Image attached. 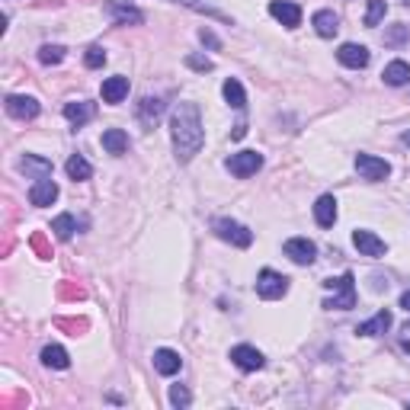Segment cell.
Instances as JSON below:
<instances>
[{
    "label": "cell",
    "instance_id": "cell-1",
    "mask_svg": "<svg viewBox=\"0 0 410 410\" xmlns=\"http://www.w3.org/2000/svg\"><path fill=\"white\" fill-rule=\"evenodd\" d=\"M170 138H174L176 157L180 164H189L205 145V128H202V116L195 103H180L170 116Z\"/></svg>",
    "mask_w": 410,
    "mask_h": 410
},
{
    "label": "cell",
    "instance_id": "cell-2",
    "mask_svg": "<svg viewBox=\"0 0 410 410\" xmlns=\"http://www.w3.org/2000/svg\"><path fill=\"white\" fill-rule=\"evenodd\" d=\"M327 289H337L334 299H327L324 308L327 311H349V308H356V279L353 272H343L340 279H327Z\"/></svg>",
    "mask_w": 410,
    "mask_h": 410
},
{
    "label": "cell",
    "instance_id": "cell-3",
    "mask_svg": "<svg viewBox=\"0 0 410 410\" xmlns=\"http://www.w3.org/2000/svg\"><path fill=\"white\" fill-rule=\"evenodd\" d=\"M285 292H289V279H285L282 272L263 270V272L257 276V295H260V299L272 301V299H282Z\"/></svg>",
    "mask_w": 410,
    "mask_h": 410
},
{
    "label": "cell",
    "instance_id": "cell-4",
    "mask_svg": "<svg viewBox=\"0 0 410 410\" xmlns=\"http://www.w3.org/2000/svg\"><path fill=\"white\" fill-rule=\"evenodd\" d=\"M212 231H215L222 241L234 243V247H251V243H253V231H247L243 224L231 222V218H218V222L212 224Z\"/></svg>",
    "mask_w": 410,
    "mask_h": 410
},
{
    "label": "cell",
    "instance_id": "cell-5",
    "mask_svg": "<svg viewBox=\"0 0 410 410\" xmlns=\"http://www.w3.org/2000/svg\"><path fill=\"white\" fill-rule=\"evenodd\" d=\"M356 170H359L362 180L378 183L391 174V164L385 157H375V154H356Z\"/></svg>",
    "mask_w": 410,
    "mask_h": 410
},
{
    "label": "cell",
    "instance_id": "cell-6",
    "mask_svg": "<svg viewBox=\"0 0 410 410\" xmlns=\"http://www.w3.org/2000/svg\"><path fill=\"white\" fill-rule=\"evenodd\" d=\"M260 167H263V154H257V151H241V154H231L228 157V170L234 176H241V180L253 176Z\"/></svg>",
    "mask_w": 410,
    "mask_h": 410
},
{
    "label": "cell",
    "instance_id": "cell-7",
    "mask_svg": "<svg viewBox=\"0 0 410 410\" xmlns=\"http://www.w3.org/2000/svg\"><path fill=\"white\" fill-rule=\"evenodd\" d=\"M285 257L292 260V263H299V266H311L314 263V257H318V247H314L308 237H292V241H285Z\"/></svg>",
    "mask_w": 410,
    "mask_h": 410
},
{
    "label": "cell",
    "instance_id": "cell-8",
    "mask_svg": "<svg viewBox=\"0 0 410 410\" xmlns=\"http://www.w3.org/2000/svg\"><path fill=\"white\" fill-rule=\"evenodd\" d=\"M353 243L362 257H372V260L385 257V251H388V243L378 234H372V231H353Z\"/></svg>",
    "mask_w": 410,
    "mask_h": 410
},
{
    "label": "cell",
    "instance_id": "cell-9",
    "mask_svg": "<svg viewBox=\"0 0 410 410\" xmlns=\"http://www.w3.org/2000/svg\"><path fill=\"white\" fill-rule=\"evenodd\" d=\"M106 13H109L119 26H128V23L138 26V23L145 20V13H141L138 7H132V4H126V0H109V4H106Z\"/></svg>",
    "mask_w": 410,
    "mask_h": 410
},
{
    "label": "cell",
    "instance_id": "cell-10",
    "mask_svg": "<svg viewBox=\"0 0 410 410\" xmlns=\"http://www.w3.org/2000/svg\"><path fill=\"white\" fill-rule=\"evenodd\" d=\"M270 13L276 16L282 26H289V29H295L301 23V7L295 4V0H272V4H270Z\"/></svg>",
    "mask_w": 410,
    "mask_h": 410
},
{
    "label": "cell",
    "instance_id": "cell-11",
    "mask_svg": "<svg viewBox=\"0 0 410 410\" xmlns=\"http://www.w3.org/2000/svg\"><path fill=\"white\" fill-rule=\"evenodd\" d=\"M231 362H234L237 368H243V372H257V368H263V353L253 346H234L231 349Z\"/></svg>",
    "mask_w": 410,
    "mask_h": 410
},
{
    "label": "cell",
    "instance_id": "cell-12",
    "mask_svg": "<svg viewBox=\"0 0 410 410\" xmlns=\"http://www.w3.org/2000/svg\"><path fill=\"white\" fill-rule=\"evenodd\" d=\"M58 199V186H55V180H49V176H39V180L32 183V189H29V202L32 205H52V202Z\"/></svg>",
    "mask_w": 410,
    "mask_h": 410
},
{
    "label": "cell",
    "instance_id": "cell-13",
    "mask_svg": "<svg viewBox=\"0 0 410 410\" xmlns=\"http://www.w3.org/2000/svg\"><path fill=\"white\" fill-rule=\"evenodd\" d=\"M337 58H340V64H346V68L359 71V68H366V64H368V49H366V45L346 42V45H340Z\"/></svg>",
    "mask_w": 410,
    "mask_h": 410
},
{
    "label": "cell",
    "instance_id": "cell-14",
    "mask_svg": "<svg viewBox=\"0 0 410 410\" xmlns=\"http://www.w3.org/2000/svg\"><path fill=\"white\" fill-rule=\"evenodd\" d=\"M7 112L13 119H35L39 116V100H32V97H7Z\"/></svg>",
    "mask_w": 410,
    "mask_h": 410
},
{
    "label": "cell",
    "instance_id": "cell-15",
    "mask_svg": "<svg viewBox=\"0 0 410 410\" xmlns=\"http://www.w3.org/2000/svg\"><path fill=\"white\" fill-rule=\"evenodd\" d=\"M314 222H318L320 228H334V222H337V199L334 195H320V199L314 202Z\"/></svg>",
    "mask_w": 410,
    "mask_h": 410
},
{
    "label": "cell",
    "instance_id": "cell-16",
    "mask_svg": "<svg viewBox=\"0 0 410 410\" xmlns=\"http://www.w3.org/2000/svg\"><path fill=\"white\" fill-rule=\"evenodd\" d=\"M128 97V77H106L103 80V103H122Z\"/></svg>",
    "mask_w": 410,
    "mask_h": 410
},
{
    "label": "cell",
    "instance_id": "cell-17",
    "mask_svg": "<svg viewBox=\"0 0 410 410\" xmlns=\"http://www.w3.org/2000/svg\"><path fill=\"white\" fill-rule=\"evenodd\" d=\"M311 23H314V32H318L320 39H334L337 29H340V20H337L334 10H318Z\"/></svg>",
    "mask_w": 410,
    "mask_h": 410
},
{
    "label": "cell",
    "instance_id": "cell-18",
    "mask_svg": "<svg viewBox=\"0 0 410 410\" xmlns=\"http://www.w3.org/2000/svg\"><path fill=\"white\" fill-rule=\"evenodd\" d=\"M93 112H97V106L87 103V100H80V103H64V119H68L71 126H84V122H90Z\"/></svg>",
    "mask_w": 410,
    "mask_h": 410
},
{
    "label": "cell",
    "instance_id": "cell-19",
    "mask_svg": "<svg viewBox=\"0 0 410 410\" xmlns=\"http://www.w3.org/2000/svg\"><path fill=\"white\" fill-rule=\"evenodd\" d=\"M180 366H183V359L174 349H157V353H154V368H157L160 375H176Z\"/></svg>",
    "mask_w": 410,
    "mask_h": 410
},
{
    "label": "cell",
    "instance_id": "cell-20",
    "mask_svg": "<svg viewBox=\"0 0 410 410\" xmlns=\"http://www.w3.org/2000/svg\"><path fill=\"white\" fill-rule=\"evenodd\" d=\"M388 327H391V311H385V308H382L372 320H366V324L356 327V334H359V337H378V334H385Z\"/></svg>",
    "mask_w": 410,
    "mask_h": 410
},
{
    "label": "cell",
    "instance_id": "cell-21",
    "mask_svg": "<svg viewBox=\"0 0 410 410\" xmlns=\"http://www.w3.org/2000/svg\"><path fill=\"white\" fill-rule=\"evenodd\" d=\"M382 77H385V84L388 87H404L410 80V64L407 61H391L388 68L382 71Z\"/></svg>",
    "mask_w": 410,
    "mask_h": 410
},
{
    "label": "cell",
    "instance_id": "cell-22",
    "mask_svg": "<svg viewBox=\"0 0 410 410\" xmlns=\"http://www.w3.org/2000/svg\"><path fill=\"white\" fill-rule=\"evenodd\" d=\"M103 147L119 157V154L128 151V135L122 132V128H106V132H103Z\"/></svg>",
    "mask_w": 410,
    "mask_h": 410
},
{
    "label": "cell",
    "instance_id": "cell-23",
    "mask_svg": "<svg viewBox=\"0 0 410 410\" xmlns=\"http://www.w3.org/2000/svg\"><path fill=\"white\" fill-rule=\"evenodd\" d=\"M222 90H224L228 106H234V109H243V106H247V97H243V87H241V80H237V77H228Z\"/></svg>",
    "mask_w": 410,
    "mask_h": 410
},
{
    "label": "cell",
    "instance_id": "cell-24",
    "mask_svg": "<svg viewBox=\"0 0 410 410\" xmlns=\"http://www.w3.org/2000/svg\"><path fill=\"white\" fill-rule=\"evenodd\" d=\"M64 170H68V176H71L74 183H77V180H90V174H93L90 164H87V160L80 157V154H71L68 164H64Z\"/></svg>",
    "mask_w": 410,
    "mask_h": 410
},
{
    "label": "cell",
    "instance_id": "cell-25",
    "mask_svg": "<svg viewBox=\"0 0 410 410\" xmlns=\"http://www.w3.org/2000/svg\"><path fill=\"white\" fill-rule=\"evenodd\" d=\"M160 112H164V103H160V100H151V97H145V100H141L138 116H141V122H145V126H157Z\"/></svg>",
    "mask_w": 410,
    "mask_h": 410
},
{
    "label": "cell",
    "instance_id": "cell-26",
    "mask_svg": "<svg viewBox=\"0 0 410 410\" xmlns=\"http://www.w3.org/2000/svg\"><path fill=\"white\" fill-rule=\"evenodd\" d=\"M42 362H45L49 368H68V366H71L68 353H64L61 346H45V349H42Z\"/></svg>",
    "mask_w": 410,
    "mask_h": 410
},
{
    "label": "cell",
    "instance_id": "cell-27",
    "mask_svg": "<svg viewBox=\"0 0 410 410\" xmlns=\"http://www.w3.org/2000/svg\"><path fill=\"white\" fill-rule=\"evenodd\" d=\"M385 13H388V4L385 0H368V10H366V26L375 29L378 23L385 20Z\"/></svg>",
    "mask_w": 410,
    "mask_h": 410
},
{
    "label": "cell",
    "instance_id": "cell-28",
    "mask_svg": "<svg viewBox=\"0 0 410 410\" xmlns=\"http://www.w3.org/2000/svg\"><path fill=\"white\" fill-rule=\"evenodd\" d=\"M52 231H55V237H58V241H71V234H74V231H77L74 215H58L55 222H52Z\"/></svg>",
    "mask_w": 410,
    "mask_h": 410
},
{
    "label": "cell",
    "instance_id": "cell-29",
    "mask_svg": "<svg viewBox=\"0 0 410 410\" xmlns=\"http://www.w3.org/2000/svg\"><path fill=\"white\" fill-rule=\"evenodd\" d=\"M39 61H42V64H61L64 61V49H61V45H42V49H39Z\"/></svg>",
    "mask_w": 410,
    "mask_h": 410
},
{
    "label": "cell",
    "instance_id": "cell-30",
    "mask_svg": "<svg viewBox=\"0 0 410 410\" xmlns=\"http://www.w3.org/2000/svg\"><path fill=\"white\" fill-rule=\"evenodd\" d=\"M20 167H23V170H35L39 176H49V174H52V164H49V160H42V157H29V154L23 157Z\"/></svg>",
    "mask_w": 410,
    "mask_h": 410
},
{
    "label": "cell",
    "instance_id": "cell-31",
    "mask_svg": "<svg viewBox=\"0 0 410 410\" xmlns=\"http://www.w3.org/2000/svg\"><path fill=\"white\" fill-rule=\"evenodd\" d=\"M84 64H87V68H103V64H106V52L100 49V45H90V49H87V55H84Z\"/></svg>",
    "mask_w": 410,
    "mask_h": 410
},
{
    "label": "cell",
    "instance_id": "cell-32",
    "mask_svg": "<svg viewBox=\"0 0 410 410\" xmlns=\"http://www.w3.org/2000/svg\"><path fill=\"white\" fill-rule=\"evenodd\" d=\"M407 35H410V29L397 23L394 29H388V32H385V45H401V42H407Z\"/></svg>",
    "mask_w": 410,
    "mask_h": 410
},
{
    "label": "cell",
    "instance_id": "cell-33",
    "mask_svg": "<svg viewBox=\"0 0 410 410\" xmlns=\"http://www.w3.org/2000/svg\"><path fill=\"white\" fill-rule=\"evenodd\" d=\"M189 401H193V397H189V391L183 388V385H174V388H170V404H174V407H189Z\"/></svg>",
    "mask_w": 410,
    "mask_h": 410
},
{
    "label": "cell",
    "instance_id": "cell-34",
    "mask_svg": "<svg viewBox=\"0 0 410 410\" xmlns=\"http://www.w3.org/2000/svg\"><path fill=\"white\" fill-rule=\"evenodd\" d=\"M186 64L193 71H212V61L209 58H202V55H186Z\"/></svg>",
    "mask_w": 410,
    "mask_h": 410
},
{
    "label": "cell",
    "instance_id": "cell-35",
    "mask_svg": "<svg viewBox=\"0 0 410 410\" xmlns=\"http://www.w3.org/2000/svg\"><path fill=\"white\" fill-rule=\"evenodd\" d=\"M199 39H202V42H205V45H209V49H218V39L209 32V29H202V32H199Z\"/></svg>",
    "mask_w": 410,
    "mask_h": 410
},
{
    "label": "cell",
    "instance_id": "cell-36",
    "mask_svg": "<svg viewBox=\"0 0 410 410\" xmlns=\"http://www.w3.org/2000/svg\"><path fill=\"white\" fill-rule=\"evenodd\" d=\"M401 346H404V353H410V320L404 324V330H401Z\"/></svg>",
    "mask_w": 410,
    "mask_h": 410
},
{
    "label": "cell",
    "instance_id": "cell-37",
    "mask_svg": "<svg viewBox=\"0 0 410 410\" xmlns=\"http://www.w3.org/2000/svg\"><path fill=\"white\" fill-rule=\"evenodd\" d=\"M243 132H247V128H243V126H234V132H231V138H243Z\"/></svg>",
    "mask_w": 410,
    "mask_h": 410
},
{
    "label": "cell",
    "instance_id": "cell-38",
    "mask_svg": "<svg viewBox=\"0 0 410 410\" xmlns=\"http://www.w3.org/2000/svg\"><path fill=\"white\" fill-rule=\"evenodd\" d=\"M401 308H404V311H410V292L401 295Z\"/></svg>",
    "mask_w": 410,
    "mask_h": 410
},
{
    "label": "cell",
    "instance_id": "cell-39",
    "mask_svg": "<svg viewBox=\"0 0 410 410\" xmlns=\"http://www.w3.org/2000/svg\"><path fill=\"white\" fill-rule=\"evenodd\" d=\"M401 141H404V145H407V147H410V128H407V132H404V135H401Z\"/></svg>",
    "mask_w": 410,
    "mask_h": 410
},
{
    "label": "cell",
    "instance_id": "cell-40",
    "mask_svg": "<svg viewBox=\"0 0 410 410\" xmlns=\"http://www.w3.org/2000/svg\"><path fill=\"white\" fill-rule=\"evenodd\" d=\"M407 4H410V0H407Z\"/></svg>",
    "mask_w": 410,
    "mask_h": 410
}]
</instances>
